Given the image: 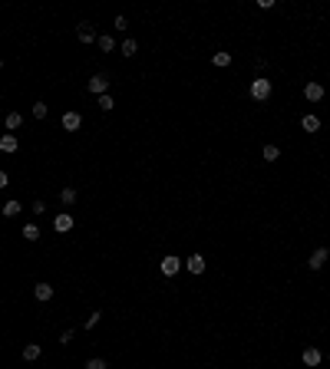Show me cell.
I'll return each instance as SVG.
<instances>
[{
  "label": "cell",
  "instance_id": "6",
  "mask_svg": "<svg viewBox=\"0 0 330 369\" xmlns=\"http://www.w3.org/2000/svg\"><path fill=\"white\" fill-rule=\"evenodd\" d=\"M60 125H63V132H76L79 125H83V119H79V112H63V119H60Z\"/></svg>",
  "mask_w": 330,
  "mask_h": 369
},
{
  "label": "cell",
  "instance_id": "7",
  "mask_svg": "<svg viewBox=\"0 0 330 369\" xmlns=\"http://www.w3.org/2000/svg\"><path fill=\"white\" fill-rule=\"evenodd\" d=\"M327 257H330L327 250H324V247H317V250H314V254H310L307 267H310V271H324V264H327Z\"/></svg>",
  "mask_w": 330,
  "mask_h": 369
},
{
  "label": "cell",
  "instance_id": "20",
  "mask_svg": "<svg viewBox=\"0 0 330 369\" xmlns=\"http://www.w3.org/2000/svg\"><path fill=\"white\" fill-rule=\"evenodd\" d=\"M0 211H3V217H17V215H20V201H7Z\"/></svg>",
  "mask_w": 330,
  "mask_h": 369
},
{
  "label": "cell",
  "instance_id": "9",
  "mask_svg": "<svg viewBox=\"0 0 330 369\" xmlns=\"http://www.w3.org/2000/svg\"><path fill=\"white\" fill-rule=\"evenodd\" d=\"M185 271L188 274H205V257H201V254H192L185 261Z\"/></svg>",
  "mask_w": 330,
  "mask_h": 369
},
{
  "label": "cell",
  "instance_id": "14",
  "mask_svg": "<svg viewBox=\"0 0 330 369\" xmlns=\"http://www.w3.org/2000/svg\"><path fill=\"white\" fill-rule=\"evenodd\" d=\"M33 297H36V300H50V297H53V287H50V283H36V287H33Z\"/></svg>",
  "mask_w": 330,
  "mask_h": 369
},
{
  "label": "cell",
  "instance_id": "24",
  "mask_svg": "<svg viewBox=\"0 0 330 369\" xmlns=\"http://www.w3.org/2000/svg\"><path fill=\"white\" fill-rule=\"evenodd\" d=\"M46 112H50L46 102H33V119H46Z\"/></svg>",
  "mask_w": 330,
  "mask_h": 369
},
{
  "label": "cell",
  "instance_id": "19",
  "mask_svg": "<svg viewBox=\"0 0 330 369\" xmlns=\"http://www.w3.org/2000/svg\"><path fill=\"white\" fill-rule=\"evenodd\" d=\"M261 155L267 158V162H277V158H281V149H277V145H264Z\"/></svg>",
  "mask_w": 330,
  "mask_h": 369
},
{
  "label": "cell",
  "instance_id": "29",
  "mask_svg": "<svg viewBox=\"0 0 330 369\" xmlns=\"http://www.w3.org/2000/svg\"><path fill=\"white\" fill-rule=\"evenodd\" d=\"M7 184H10V178H7V172L0 168V188H7Z\"/></svg>",
  "mask_w": 330,
  "mask_h": 369
},
{
  "label": "cell",
  "instance_id": "21",
  "mask_svg": "<svg viewBox=\"0 0 330 369\" xmlns=\"http://www.w3.org/2000/svg\"><path fill=\"white\" fill-rule=\"evenodd\" d=\"M135 50H139V43H135V40H122V46H119L122 56H135Z\"/></svg>",
  "mask_w": 330,
  "mask_h": 369
},
{
  "label": "cell",
  "instance_id": "4",
  "mask_svg": "<svg viewBox=\"0 0 330 369\" xmlns=\"http://www.w3.org/2000/svg\"><path fill=\"white\" fill-rule=\"evenodd\" d=\"M53 231H56V234H66V231H73V215H69V211H60V215L53 217Z\"/></svg>",
  "mask_w": 330,
  "mask_h": 369
},
{
  "label": "cell",
  "instance_id": "30",
  "mask_svg": "<svg viewBox=\"0 0 330 369\" xmlns=\"http://www.w3.org/2000/svg\"><path fill=\"white\" fill-rule=\"evenodd\" d=\"M0 69H3V60H0Z\"/></svg>",
  "mask_w": 330,
  "mask_h": 369
},
{
  "label": "cell",
  "instance_id": "11",
  "mask_svg": "<svg viewBox=\"0 0 330 369\" xmlns=\"http://www.w3.org/2000/svg\"><path fill=\"white\" fill-rule=\"evenodd\" d=\"M304 96H307V102H320V99H324V86H320V83H307V86H304Z\"/></svg>",
  "mask_w": 330,
  "mask_h": 369
},
{
  "label": "cell",
  "instance_id": "18",
  "mask_svg": "<svg viewBox=\"0 0 330 369\" xmlns=\"http://www.w3.org/2000/svg\"><path fill=\"white\" fill-rule=\"evenodd\" d=\"M60 201H63L66 208L76 205V188H60Z\"/></svg>",
  "mask_w": 330,
  "mask_h": 369
},
{
  "label": "cell",
  "instance_id": "23",
  "mask_svg": "<svg viewBox=\"0 0 330 369\" xmlns=\"http://www.w3.org/2000/svg\"><path fill=\"white\" fill-rule=\"evenodd\" d=\"M86 369H109V363L99 359V356H93V359H86Z\"/></svg>",
  "mask_w": 330,
  "mask_h": 369
},
{
  "label": "cell",
  "instance_id": "16",
  "mask_svg": "<svg viewBox=\"0 0 330 369\" xmlns=\"http://www.w3.org/2000/svg\"><path fill=\"white\" fill-rule=\"evenodd\" d=\"M96 43H99V50H102V53H116V40H112L109 33H102Z\"/></svg>",
  "mask_w": 330,
  "mask_h": 369
},
{
  "label": "cell",
  "instance_id": "3",
  "mask_svg": "<svg viewBox=\"0 0 330 369\" xmlns=\"http://www.w3.org/2000/svg\"><path fill=\"white\" fill-rule=\"evenodd\" d=\"M182 267H185V261H178L175 254H165V257H162V264H159V271H162L165 277H175V274L182 271Z\"/></svg>",
  "mask_w": 330,
  "mask_h": 369
},
{
  "label": "cell",
  "instance_id": "17",
  "mask_svg": "<svg viewBox=\"0 0 330 369\" xmlns=\"http://www.w3.org/2000/svg\"><path fill=\"white\" fill-rule=\"evenodd\" d=\"M40 353H43V349L36 346V343H27V346H23V359H27V363H33V359H40Z\"/></svg>",
  "mask_w": 330,
  "mask_h": 369
},
{
  "label": "cell",
  "instance_id": "27",
  "mask_svg": "<svg viewBox=\"0 0 330 369\" xmlns=\"http://www.w3.org/2000/svg\"><path fill=\"white\" fill-rule=\"evenodd\" d=\"M69 339H73V330H63V333H60V346H66Z\"/></svg>",
  "mask_w": 330,
  "mask_h": 369
},
{
  "label": "cell",
  "instance_id": "13",
  "mask_svg": "<svg viewBox=\"0 0 330 369\" xmlns=\"http://www.w3.org/2000/svg\"><path fill=\"white\" fill-rule=\"evenodd\" d=\"M300 129H304V132H317L320 129V119L314 116V112H307V116L300 119Z\"/></svg>",
  "mask_w": 330,
  "mask_h": 369
},
{
  "label": "cell",
  "instance_id": "25",
  "mask_svg": "<svg viewBox=\"0 0 330 369\" xmlns=\"http://www.w3.org/2000/svg\"><path fill=\"white\" fill-rule=\"evenodd\" d=\"M96 102H99V109H102V112H109V109L116 106V102H112V96H109V92H106V96H99Z\"/></svg>",
  "mask_w": 330,
  "mask_h": 369
},
{
  "label": "cell",
  "instance_id": "15",
  "mask_svg": "<svg viewBox=\"0 0 330 369\" xmlns=\"http://www.w3.org/2000/svg\"><path fill=\"white\" fill-rule=\"evenodd\" d=\"M3 125H7V132L20 129V125H23V116H20V112H7V119H3Z\"/></svg>",
  "mask_w": 330,
  "mask_h": 369
},
{
  "label": "cell",
  "instance_id": "8",
  "mask_svg": "<svg viewBox=\"0 0 330 369\" xmlns=\"http://www.w3.org/2000/svg\"><path fill=\"white\" fill-rule=\"evenodd\" d=\"M0 152L3 155L17 152V135H13V132H3V135H0Z\"/></svg>",
  "mask_w": 330,
  "mask_h": 369
},
{
  "label": "cell",
  "instance_id": "10",
  "mask_svg": "<svg viewBox=\"0 0 330 369\" xmlns=\"http://www.w3.org/2000/svg\"><path fill=\"white\" fill-rule=\"evenodd\" d=\"M324 363V353H320L317 346H307L304 349V366H320Z\"/></svg>",
  "mask_w": 330,
  "mask_h": 369
},
{
  "label": "cell",
  "instance_id": "22",
  "mask_svg": "<svg viewBox=\"0 0 330 369\" xmlns=\"http://www.w3.org/2000/svg\"><path fill=\"white\" fill-rule=\"evenodd\" d=\"M23 238L36 241V238H40V228H36V224H23Z\"/></svg>",
  "mask_w": 330,
  "mask_h": 369
},
{
  "label": "cell",
  "instance_id": "1",
  "mask_svg": "<svg viewBox=\"0 0 330 369\" xmlns=\"http://www.w3.org/2000/svg\"><path fill=\"white\" fill-rule=\"evenodd\" d=\"M248 92H251L254 102H267L271 92H274V86H271V79L267 76H258V79H251V89H248Z\"/></svg>",
  "mask_w": 330,
  "mask_h": 369
},
{
  "label": "cell",
  "instance_id": "5",
  "mask_svg": "<svg viewBox=\"0 0 330 369\" xmlns=\"http://www.w3.org/2000/svg\"><path fill=\"white\" fill-rule=\"evenodd\" d=\"M76 36H79V43H96L99 36H96V30H93V23H76Z\"/></svg>",
  "mask_w": 330,
  "mask_h": 369
},
{
  "label": "cell",
  "instance_id": "12",
  "mask_svg": "<svg viewBox=\"0 0 330 369\" xmlns=\"http://www.w3.org/2000/svg\"><path fill=\"white\" fill-rule=\"evenodd\" d=\"M211 66H218V69H228V66H231V53H225V50L211 53Z\"/></svg>",
  "mask_w": 330,
  "mask_h": 369
},
{
  "label": "cell",
  "instance_id": "26",
  "mask_svg": "<svg viewBox=\"0 0 330 369\" xmlns=\"http://www.w3.org/2000/svg\"><path fill=\"white\" fill-rule=\"evenodd\" d=\"M99 316H102L99 310H96V313H89V316H86V323H83V330H93V326L99 323Z\"/></svg>",
  "mask_w": 330,
  "mask_h": 369
},
{
  "label": "cell",
  "instance_id": "2",
  "mask_svg": "<svg viewBox=\"0 0 330 369\" xmlns=\"http://www.w3.org/2000/svg\"><path fill=\"white\" fill-rule=\"evenodd\" d=\"M86 92H93L96 99L106 96V92H109V76H106V73H96V76L86 83Z\"/></svg>",
  "mask_w": 330,
  "mask_h": 369
},
{
  "label": "cell",
  "instance_id": "28",
  "mask_svg": "<svg viewBox=\"0 0 330 369\" xmlns=\"http://www.w3.org/2000/svg\"><path fill=\"white\" fill-rule=\"evenodd\" d=\"M43 211H46V205L40 201V198H36V201H33V215H43Z\"/></svg>",
  "mask_w": 330,
  "mask_h": 369
}]
</instances>
